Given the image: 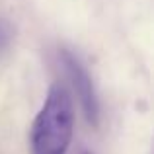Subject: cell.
<instances>
[{"label":"cell","instance_id":"6da1fadb","mask_svg":"<svg viewBox=\"0 0 154 154\" xmlns=\"http://www.w3.org/2000/svg\"><path fill=\"white\" fill-rule=\"evenodd\" d=\"M74 127V109L68 90L53 84L31 129V154H66Z\"/></svg>","mask_w":154,"mask_h":154},{"label":"cell","instance_id":"7a4b0ae2","mask_svg":"<svg viewBox=\"0 0 154 154\" xmlns=\"http://www.w3.org/2000/svg\"><path fill=\"white\" fill-rule=\"evenodd\" d=\"M59 57H60V63H63V66H64V70H66L68 78H70L72 86H74L76 94H78V98H80L82 109H84V113H86V119L96 127L98 121H100V105H98V96H96V90H94L90 74H88V70L82 66V63H80L68 49H63Z\"/></svg>","mask_w":154,"mask_h":154},{"label":"cell","instance_id":"3957f363","mask_svg":"<svg viewBox=\"0 0 154 154\" xmlns=\"http://www.w3.org/2000/svg\"><path fill=\"white\" fill-rule=\"evenodd\" d=\"M10 41H12V27L8 22L0 20V53H4L10 47Z\"/></svg>","mask_w":154,"mask_h":154}]
</instances>
